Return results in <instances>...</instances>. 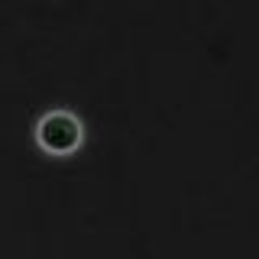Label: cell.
I'll return each mask as SVG.
<instances>
[{
	"label": "cell",
	"instance_id": "1",
	"mask_svg": "<svg viewBox=\"0 0 259 259\" xmlns=\"http://www.w3.org/2000/svg\"><path fill=\"white\" fill-rule=\"evenodd\" d=\"M84 120L78 117L71 107H49L36 117L32 123V140L46 156L65 159L71 152H78L84 146Z\"/></svg>",
	"mask_w": 259,
	"mask_h": 259
}]
</instances>
